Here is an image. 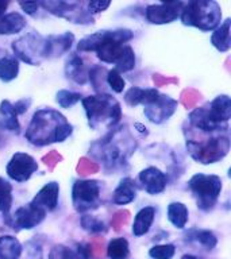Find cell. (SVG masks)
I'll use <instances>...</instances> for the list:
<instances>
[{"label":"cell","instance_id":"ac0fdd59","mask_svg":"<svg viewBox=\"0 0 231 259\" xmlns=\"http://www.w3.org/2000/svg\"><path fill=\"white\" fill-rule=\"evenodd\" d=\"M156 218V208L154 206H145L138 210L133 222V235L135 238H141L146 235L151 228V224Z\"/></svg>","mask_w":231,"mask_h":259},{"label":"cell","instance_id":"3957f363","mask_svg":"<svg viewBox=\"0 0 231 259\" xmlns=\"http://www.w3.org/2000/svg\"><path fill=\"white\" fill-rule=\"evenodd\" d=\"M125 101L131 107L138 104L143 105L145 116L157 124L168 120L177 108V101L166 95H161L154 88L142 89L134 87L126 92Z\"/></svg>","mask_w":231,"mask_h":259},{"label":"cell","instance_id":"7402d4cb","mask_svg":"<svg viewBox=\"0 0 231 259\" xmlns=\"http://www.w3.org/2000/svg\"><path fill=\"white\" fill-rule=\"evenodd\" d=\"M230 19H226L215 28L211 35V44L216 50L226 53L231 48V36H230Z\"/></svg>","mask_w":231,"mask_h":259},{"label":"cell","instance_id":"4dcf8cb0","mask_svg":"<svg viewBox=\"0 0 231 259\" xmlns=\"http://www.w3.org/2000/svg\"><path fill=\"white\" fill-rule=\"evenodd\" d=\"M80 100H81L80 93L72 92V91H66V89L58 91L56 95V101L58 103L60 107H62V108H69V107L77 104Z\"/></svg>","mask_w":231,"mask_h":259},{"label":"cell","instance_id":"44dd1931","mask_svg":"<svg viewBox=\"0 0 231 259\" xmlns=\"http://www.w3.org/2000/svg\"><path fill=\"white\" fill-rule=\"evenodd\" d=\"M18 113H16L14 105L8 100H3L0 104V125L2 128L18 134L20 131L19 121H18Z\"/></svg>","mask_w":231,"mask_h":259},{"label":"cell","instance_id":"cb8c5ba5","mask_svg":"<svg viewBox=\"0 0 231 259\" xmlns=\"http://www.w3.org/2000/svg\"><path fill=\"white\" fill-rule=\"evenodd\" d=\"M65 72H66V76L70 80L76 81L77 84H85L88 80V73L85 70L83 60L76 54L70 57V60H68L66 66H65Z\"/></svg>","mask_w":231,"mask_h":259},{"label":"cell","instance_id":"83f0119b","mask_svg":"<svg viewBox=\"0 0 231 259\" xmlns=\"http://www.w3.org/2000/svg\"><path fill=\"white\" fill-rule=\"evenodd\" d=\"M189 239H194L198 243H200L206 250H214L218 244V239L214 235V232L210 230H192L189 231Z\"/></svg>","mask_w":231,"mask_h":259},{"label":"cell","instance_id":"d6a6232c","mask_svg":"<svg viewBox=\"0 0 231 259\" xmlns=\"http://www.w3.org/2000/svg\"><path fill=\"white\" fill-rule=\"evenodd\" d=\"M81 226L85 231H88L91 234H99V232H104L105 224L99 219L89 216V214H84L81 218Z\"/></svg>","mask_w":231,"mask_h":259},{"label":"cell","instance_id":"8992f818","mask_svg":"<svg viewBox=\"0 0 231 259\" xmlns=\"http://www.w3.org/2000/svg\"><path fill=\"white\" fill-rule=\"evenodd\" d=\"M188 188L192 192L196 205L203 212H210L218 202L222 192V180L214 174H195L188 182Z\"/></svg>","mask_w":231,"mask_h":259},{"label":"cell","instance_id":"74e56055","mask_svg":"<svg viewBox=\"0 0 231 259\" xmlns=\"http://www.w3.org/2000/svg\"><path fill=\"white\" fill-rule=\"evenodd\" d=\"M7 6H8V2H3V0H0V16L4 15V11H6Z\"/></svg>","mask_w":231,"mask_h":259},{"label":"cell","instance_id":"9a60e30c","mask_svg":"<svg viewBox=\"0 0 231 259\" xmlns=\"http://www.w3.org/2000/svg\"><path fill=\"white\" fill-rule=\"evenodd\" d=\"M46 213H44L42 210L36 209L28 202L26 205L20 206L16 209L14 213V228L18 230H31L34 227H36L42 220L45 219Z\"/></svg>","mask_w":231,"mask_h":259},{"label":"cell","instance_id":"ba28073f","mask_svg":"<svg viewBox=\"0 0 231 259\" xmlns=\"http://www.w3.org/2000/svg\"><path fill=\"white\" fill-rule=\"evenodd\" d=\"M72 202L77 212L96 209L100 204V182L77 180L72 188Z\"/></svg>","mask_w":231,"mask_h":259},{"label":"cell","instance_id":"1f68e13d","mask_svg":"<svg viewBox=\"0 0 231 259\" xmlns=\"http://www.w3.org/2000/svg\"><path fill=\"white\" fill-rule=\"evenodd\" d=\"M49 259H84L77 251H73L65 246H54L49 252Z\"/></svg>","mask_w":231,"mask_h":259},{"label":"cell","instance_id":"d590c367","mask_svg":"<svg viewBox=\"0 0 231 259\" xmlns=\"http://www.w3.org/2000/svg\"><path fill=\"white\" fill-rule=\"evenodd\" d=\"M19 6L27 15H34L36 12V10H38V7H40V3H36V2H26V3H24V2H20Z\"/></svg>","mask_w":231,"mask_h":259},{"label":"cell","instance_id":"4fadbf2b","mask_svg":"<svg viewBox=\"0 0 231 259\" xmlns=\"http://www.w3.org/2000/svg\"><path fill=\"white\" fill-rule=\"evenodd\" d=\"M58 196H60V185L57 182L52 181L41 188V190L34 196L30 204L36 209L42 210L44 213H48L57 208Z\"/></svg>","mask_w":231,"mask_h":259},{"label":"cell","instance_id":"52a82bcc","mask_svg":"<svg viewBox=\"0 0 231 259\" xmlns=\"http://www.w3.org/2000/svg\"><path fill=\"white\" fill-rule=\"evenodd\" d=\"M14 56L28 65H40L46 60V38L35 31H31L12 44Z\"/></svg>","mask_w":231,"mask_h":259},{"label":"cell","instance_id":"4316f807","mask_svg":"<svg viewBox=\"0 0 231 259\" xmlns=\"http://www.w3.org/2000/svg\"><path fill=\"white\" fill-rule=\"evenodd\" d=\"M107 255L109 259H127L130 255L129 242L125 238H115L109 240L107 246Z\"/></svg>","mask_w":231,"mask_h":259},{"label":"cell","instance_id":"5bb4252c","mask_svg":"<svg viewBox=\"0 0 231 259\" xmlns=\"http://www.w3.org/2000/svg\"><path fill=\"white\" fill-rule=\"evenodd\" d=\"M138 180L142 184V188L146 193L151 194V196L162 193L165 190L166 184H168L166 174L162 173L161 170L154 167V166H150L147 169L142 170L138 176Z\"/></svg>","mask_w":231,"mask_h":259},{"label":"cell","instance_id":"d4e9b609","mask_svg":"<svg viewBox=\"0 0 231 259\" xmlns=\"http://www.w3.org/2000/svg\"><path fill=\"white\" fill-rule=\"evenodd\" d=\"M22 244L16 238L4 235L0 236V259H19Z\"/></svg>","mask_w":231,"mask_h":259},{"label":"cell","instance_id":"8fae6325","mask_svg":"<svg viewBox=\"0 0 231 259\" xmlns=\"http://www.w3.org/2000/svg\"><path fill=\"white\" fill-rule=\"evenodd\" d=\"M36 170H38L36 161L26 153L14 154L6 167L8 177L16 182L27 181Z\"/></svg>","mask_w":231,"mask_h":259},{"label":"cell","instance_id":"8d00e7d4","mask_svg":"<svg viewBox=\"0 0 231 259\" xmlns=\"http://www.w3.org/2000/svg\"><path fill=\"white\" fill-rule=\"evenodd\" d=\"M30 104H31V100H30V99H22V100L16 101L15 104L12 105H14L16 113H18V115H22V113H24L27 111Z\"/></svg>","mask_w":231,"mask_h":259},{"label":"cell","instance_id":"7c38bea8","mask_svg":"<svg viewBox=\"0 0 231 259\" xmlns=\"http://www.w3.org/2000/svg\"><path fill=\"white\" fill-rule=\"evenodd\" d=\"M184 4L185 3L182 2H168V3L147 6L145 11L146 19L153 24L172 23L180 18Z\"/></svg>","mask_w":231,"mask_h":259},{"label":"cell","instance_id":"2e32d148","mask_svg":"<svg viewBox=\"0 0 231 259\" xmlns=\"http://www.w3.org/2000/svg\"><path fill=\"white\" fill-rule=\"evenodd\" d=\"M73 40L74 36L70 32L46 36V58H56L62 56L72 48Z\"/></svg>","mask_w":231,"mask_h":259},{"label":"cell","instance_id":"6da1fadb","mask_svg":"<svg viewBox=\"0 0 231 259\" xmlns=\"http://www.w3.org/2000/svg\"><path fill=\"white\" fill-rule=\"evenodd\" d=\"M134 32L127 28L103 30L83 38L79 42L80 52H96L99 60L113 64L118 72H130L135 66V54L127 45L133 39Z\"/></svg>","mask_w":231,"mask_h":259},{"label":"cell","instance_id":"484cf974","mask_svg":"<svg viewBox=\"0 0 231 259\" xmlns=\"http://www.w3.org/2000/svg\"><path fill=\"white\" fill-rule=\"evenodd\" d=\"M19 73V61L15 56L4 54L0 57V80L10 82L18 77Z\"/></svg>","mask_w":231,"mask_h":259},{"label":"cell","instance_id":"ffe728a7","mask_svg":"<svg viewBox=\"0 0 231 259\" xmlns=\"http://www.w3.org/2000/svg\"><path fill=\"white\" fill-rule=\"evenodd\" d=\"M26 27V19L19 12H10L0 16V35L18 34Z\"/></svg>","mask_w":231,"mask_h":259},{"label":"cell","instance_id":"e0dca14e","mask_svg":"<svg viewBox=\"0 0 231 259\" xmlns=\"http://www.w3.org/2000/svg\"><path fill=\"white\" fill-rule=\"evenodd\" d=\"M207 112L215 121L228 124V119L231 116V101L227 95L218 96L206 107Z\"/></svg>","mask_w":231,"mask_h":259},{"label":"cell","instance_id":"7a4b0ae2","mask_svg":"<svg viewBox=\"0 0 231 259\" xmlns=\"http://www.w3.org/2000/svg\"><path fill=\"white\" fill-rule=\"evenodd\" d=\"M73 131V127L60 112L54 109H40L34 113L24 137L35 146H45L54 142H64Z\"/></svg>","mask_w":231,"mask_h":259},{"label":"cell","instance_id":"f546056e","mask_svg":"<svg viewBox=\"0 0 231 259\" xmlns=\"http://www.w3.org/2000/svg\"><path fill=\"white\" fill-rule=\"evenodd\" d=\"M176 254V247L173 244H157L149 250V256L151 259H173Z\"/></svg>","mask_w":231,"mask_h":259},{"label":"cell","instance_id":"f1b7e54d","mask_svg":"<svg viewBox=\"0 0 231 259\" xmlns=\"http://www.w3.org/2000/svg\"><path fill=\"white\" fill-rule=\"evenodd\" d=\"M12 206V185L7 180L0 177V212L8 214Z\"/></svg>","mask_w":231,"mask_h":259},{"label":"cell","instance_id":"836d02e7","mask_svg":"<svg viewBox=\"0 0 231 259\" xmlns=\"http://www.w3.org/2000/svg\"><path fill=\"white\" fill-rule=\"evenodd\" d=\"M105 81H107V84L109 85V88L112 89L113 92L122 93L125 91L126 82L123 80V77L121 76V73L118 72L117 69H111V70L107 72Z\"/></svg>","mask_w":231,"mask_h":259},{"label":"cell","instance_id":"9c48e42d","mask_svg":"<svg viewBox=\"0 0 231 259\" xmlns=\"http://www.w3.org/2000/svg\"><path fill=\"white\" fill-rule=\"evenodd\" d=\"M89 151L93 154V157L97 161H101L107 169L111 170L118 169L127 163V158L130 157V154L122 150L121 146H118L117 142L113 141L112 134L104 139H100V142L93 143Z\"/></svg>","mask_w":231,"mask_h":259},{"label":"cell","instance_id":"277c9868","mask_svg":"<svg viewBox=\"0 0 231 259\" xmlns=\"http://www.w3.org/2000/svg\"><path fill=\"white\" fill-rule=\"evenodd\" d=\"M89 127L93 130L109 128L117 124L122 116L121 104L112 96L101 93L83 99Z\"/></svg>","mask_w":231,"mask_h":259},{"label":"cell","instance_id":"e575fe53","mask_svg":"<svg viewBox=\"0 0 231 259\" xmlns=\"http://www.w3.org/2000/svg\"><path fill=\"white\" fill-rule=\"evenodd\" d=\"M109 2H101V0H95V2H89L88 3V14H99V12L105 11L109 7Z\"/></svg>","mask_w":231,"mask_h":259},{"label":"cell","instance_id":"d6986e66","mask_svg":"<svg viewBox=\"0 0 231 259\" xmlns=\"http://www.w3.org/2000/svg\"><path fill=\"white\" fill-rule=\"evenodd\" d=\"M137 197V186L131 178H123L113 192L112 202L117 205H126Z\"/></svg>","mask_w":231,"mask_h":259},{"label":"cell","instance_id":"5b68a950","mask_svg":"<svg viewBox=\"0 0 231 259\" xmlns=\"http://www.w3.org/2000/svg\"><path fill=\"white\" fill-rule=\"evenodd\" d=\"M182 23L203 31H212L222 20V10L212 0H195L184 4L181 11Z\"/></svg>","mask_w":231,"mask_h":259},{"label":"cell","instance_id":"603a6c76","mask_svg":"<svg viewBox=\"0 0 231 259\" xmlns=\"http://www.w3.org/2000/svg\"><path fill=\"white\" fill-rule=\"evenodd\" d=\"M188 208H186L185 204L182 202L174 201L170 202L168 205V210H166V216H168V220H169L173 227L178 228V230H184L188 223Z\"/></svg>","mask_w":231,"mask_h":259},{"label":"cell","instance_id":"30bf717a","mask_svg":"<svg viewBox=\"0 0 231 259\" xmlns=\"http://www.w3.org/2000/svg\"><path fill=\"white\" fill-rule=\"evenodd\" d=\"M40 6L49 11L50 14L60 16V18H66L68 20H72L73 23H92V15L83 10V6L80 3H66V2H42Z\"/></svg>","mask_w":231,"mask_h":259},{"label":"cell","instance_id":"f35d334b","mask_svg":"<svg viewBox=\"0 0 231 259\" xmlns=\"http://www.w3.org/2000/svg\"><path fill=\"white\" fill-rule=\"evenodd\" d=\"M181 259H202V258H199V256H196V255H192V254H185V255H182Z\"/></svg>","mask_w":231,"mask_h":259}]
</instances>
